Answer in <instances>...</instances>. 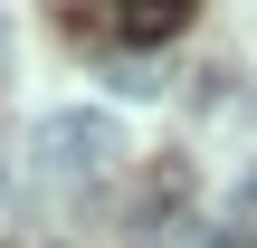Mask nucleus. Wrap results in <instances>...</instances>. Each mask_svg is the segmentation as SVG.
Here are the masks:
<instances>
[{
	"instance_id": "nucleus-4",
	"label": "nucleus",
	"mask_w": 257,
	"mask_h": 248,
	"mask_svg": "<svg viewBox=\"0 0 257 248\" xmlns=\"http://www.w3.org/2000/svg\"><path fill=\"white\" fill-rule=\"evenodd\" d=\"M257 220V162H248V182H238V210H229V229H248Z\"/></svg>"
},
{
	"instance_id": "nucleus-3",
	"label": "nucleus",
	"mask_w": 257,
	"mask_h": 248,
	"mask_svg": "<svg viewBox=\"0 0 257 248\" xmlns=\"http://www.w3.org/2000/svg\"><path fill=\"white\" fill-rule=\"evenodd\" d=\"M105 86L143 105V96H162V67H143V57H114V67H105Z\"/></svg>"
},
{
	"instance_id": "nucleus-2",
	"label": "nucleus",
	"mask_w": 257,
	"mask_h": 248,
	"mask_svg": "<svg viewBox=\"0 0 257 248\" xmlns=\"http://www.w3.org/2000/svg\"><path fill=\"white\" fill-rule=\"evenodd\" d=\"M181 19H191L181 0H143V10H124L114 29H124V48H162V38H181Z\"/></svg>"
},
{
	"instance_id": "nucleus-1",
	"label": "nucleus",
	"mask_w": 257,
	"mask_h": 248,
	"mask_svg": "<svg viewBox=\"0 0 257 248\" xmlns=\"http://www.w3.org/2000/svg\"><path fill=\"white\" fill-rule=\"evenodd\" d=\"M114 153H124V124L114 115H95V105H48L38 115V162L57 182H95Z\"/></svg>"
}]
</instances>
